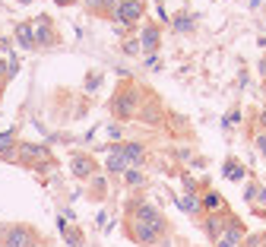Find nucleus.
Returning a JSON list of instances; mask_svg holds the SVG:
<instances>
[{"mask_svg": "<svg viewBox=\"0 0 266 247\" xmlns=\"http://www.w3.org/2000/svg\"><path fill=\"white\" fill-rule=\"evenodd\" d=\"M159 232H162V222H133V235L143 244H152L159 238Z\"/></svg>", "mask_w": 266, "mask_h": 247, "instance_id": "1", "label": "nucleus"}, {"mask_svg": "<svg viewBox=\"0 0 266 247\" xmlns=\"http://www.w3.org/2000/svg\"><path fill=\"white\" fill-rule=\"evenodd\" d=\"M140 16H143V3H140V0H124V3L117 6V19H121L124 25L127 22H136Z\"/></svg>", "mask_w": 266, "mask_h": 247, "instance_id": "2", "label": "nucleus"}, {"mask_svg": "<svg viewBox=\"0 0 266 247\" xmlns=\"http://www.w3.org/2000/svg\"><path fill=\"white\" fill-rule=\"evenodd\" d=\"M32 244V232L29 228H22V225H16L6 232V247H29Z\"/></svg>", "mask_w": 266, "mask_h": 247, "instance_id": "3", "label": "nucleus"}, {"mask_svg": "<svg viewBox=\"0 0 266 247\" xmlns=\"http://www.w3.org/2000/svg\"><path fill=\"white\" fill-rule=\"evenodd\" d=\"M133 105H136L133 92H121V95H117V101H114V111L121 114V117H127V114H133Z\"/></svg>", "mask_w": 266, "mask_h": 247, "instance_id": "4", "label": "nucleus"}, {"mask_svg": "<svg viewBox=\"0 0 266 247\" xmlns=\"http://www.w3.org/2000/svg\"><path fill=\"white\" fill-rule=\"evenodd\" d=\"M32 32H35V45H51V41H54V35H51V25H48V16H41L38 25H35Z\"/></svg>", "mask_w": 266, "mask_h": 247, "instance_id": "5", "label": "nucleus"}, {"mask_svg": "<svg viewBox=\"0 0 266 247\" xmlns=\"http://www.w3.org/2000/svg\"><path fill=\"white\" fill-rule=\"evenodd\" d=\"M133 222H162L159 219V209L146 206V203H140V206L133 209Z\"/></svg>", "mask_w": 266, "mask_h": 247, "instance_id": "6", "label": "nucleus"}, {"mask_svg": "<svg viewBox=\"0 0 266 247\" xmlns=\"http://www.w3.org/2000/svg\"><path fill=\"white\" fill-rule=\"evenodd\" d=\"M124 165H127L124 152H121V146H114V149H111V156H108V171H121Z\"/></svg>", "mask_w": 266, "mask_h": 247, "instance_id": "7", "label": "nucleus"}, {"mask_svg": "<svg viewBox=\"0 0 266 247\" xmlns=\"http://www.w3.org/2000/svg\"><path fill=\"white\" fill-rule=\"evenodd\" d=\"M16 38H19L22 48H32L35 45V32H32V25H19V29H16Z\"/></svg>", "mask_w": 266, "mask_h": 247, "instance_id": "8", "label": "nucleus"}, {"mask_svg": "<svg viewBox=\"0 0 266 247\" xmlns=\"http://www.w3.org/2000/svg\"><path fill=\"white\" fill-rule=\"evenodd\" d=\"M156 45H159V29H152V25H149V29L143 32V48L146 51H156Z\"/></svg>", "mask_w": 266, "mask_h": 247, "instance_id": "9", "label": "nucleus"}, {"mask_svg": "<svg viewBox=\"0 0 266 247\" xmlns=\"http://www.w3.org/2000/svg\"><path fill=\"white\" fill-rule=\"evenodd\" d=\"M121 152H124L127 162H140V159H143V146H136V143H130V146H121Z\"/></svg>", "mask_w": 266, "mask_h": 247, "instance_id": "10", "label": "nucleus"}, {"mask_svg": "<svg viewBox=\"0 0 266 247\" xmlns=\"http://www.w3.org/2000/svg\"><path fill=\"white\" fill-rule=\"evenodd\" d=\"M225 177H228V181H241V177H244V168L238 165V162H228V165H225Z\"/></svg>", "mask_w": 266, "mask_h": 247, "instance_id": "11", "label": "nucleus"}, {"mask_svg": "<svg viewBox=\"0 0 266 247\" xmlns=\"http://www.w3.org/2000/svg\"><path fill=\"white\" fill-rule=\"evenodd\" d=\"M73 171L80 174V177L92 174V162H89V159H73Z\"/></svg>", "mask_w": 266, "mask_h": 247, "instance_id": "12", "label": "nucleus"}, {"mask_svg": "<svg viewBox=\"0 0 266 247\" xmlns=\"http://www.w3.org/2000/svg\"><path fill=\"white\" fill-rule=\"evenodd\" d=\"M222 222H225V219H219V216H212L209 222H206V232H209L212 238H219L222 235Z\"/></svg>", "mask_w": 266, "mask_h": 247, "instance_id": "13", "label": "nucleus"}, {"mask_svg": "<svg viewBox=\"0 0 266 247\" xmlns=\"http://www.w3.org/2000/svg\"><path fill=\"white\" fill-rule=\"evenodd\" d=\"M10 152H13V136L0 133V156H10Z\"/></svg>", "mask_w": 266, "mask_h": 247, "instance_id": "14", "label": "nucleus"}, {"mask_svg": "<svg viewBox=\"0 0 266 247\" xmlns=\"http://www.w3.org/2000/svg\"><path fill=\"white\" fill-rule=\"evenodd\" d=\"M41 156H45L41 146H22V159H41Z\"/></svg>", "mask_w": 266, "mask_h": 247, "instance_id": "15", "label": "nucleus"}, {"mask_svg": "<svg viewBox=\"0 0 266 247\" xmlns=\"http://www.w3.org/2000/svg\"><path fill=\"white\" fill-rule=\"evenodd\" d=\"M203 206H206V209H219V206H222L219 193H209V197H203Z\"/></svg>", "mask_w": 266, "mask_h": 247, "instance_id": "16", "label": "nucleus"}, {"mask_svg": "<svg viewBox=\"0 0 266 247\" xmlns=\"http://www.w3.org/2000/svg\"><path fill=\"white\" fill-rule=\"evenodd\" d=\"M177 206L187 209V212H196V200L193 197H181V200H177Z\"/></svg>", "mask_w": 266, "mask_h": 247, "instance_id": "17", "label": "nucleus"}, {"mask_svg": "<svg viewBox=\"0 0 266 247\" xmlns=\"http://www.w3.org/2000/svg\"><path fill=\"white\" fill-rule=\"evenodd\" d=\"M127 184H143V174L133 171V168H127Z\"/></svg>", "mask_w": 266, "mask_h": 247, "instance_id": "18", "label": "nucleus"}, {"mask_svg": "<svg viewBox=\"0 0 266 247\" xmlns=\"http://www.w3.org/2000/svg\"><path fill=\"white\" fill-rule=\"evenodd\" d=\"M238 121H241V114H238V111H231V114L225 117V121H222V127L228 130V127H231V124H238Z\"/></svg>", "mask_w": 266, "mask_h": 247, "instance_id": "19", "label": "nucleus"}, {"mask_svg": "<svg viewBox=\"0 0 266 247\" xmlns=\"http://www.w3.org/2000/svg\"><path fill=\"white\" fill-rule=\"evenodd\" d=\"M124 51H127V54H136V51H140V41H136V38H130V41L124 45Z\"/></svg>", "mask_w": 266, "mask_h": 247, "instance_id": "20", "label": "nucleus"}, {"mask_svg": "<svg viewBox=\"0 0 266 247\" xmlns=\"http://www.w3.org/2000/svg\"><path fill=\"white\" fill-rule=\"evenodd\" d=\"M175 25H177V29H190L193 22H190V16H177V22H175Z\"/></svg>", "mask_w": 266, "mask_h": 247, "instance_id": "21", "label": "nucleus"}, {"mask_svg": "<svg viewBox=\"0 0 266 247\" xmlns=\"http://www.w3.org/2000/svg\"><path fill=\"white\" fill-rule=\"evenodd\" d=\"M257 146H260V152H263V156H266V133L260 136V140H257Z\"/></svg>", "mask_w": 266, "mask_h": 247, "instance_id": "22", "label": "nucleus"}, {"mask_svg": "<svg viewBox=\"0 0 266 247\" xmlns=\"http://www.w3.org/2000/svg\"><path fill=\"white\" fill-rule=\"evenodd\" d=\"M254 244H266V235H263V238H251V247H254Z\"/></svg>", "mask_w": 266, "mask_h": 247, "instance_id": "23", "label": "nucleus"}, {"mask_svg": "<svg viewBox=\"0 0 266 247\" xmlns=\"http://www.w3.org/2000/svg\"><path fill=\"white\" fill-rule=\"evenodd\" d=\"M98 3H105V0H89V6H98Z\"/></svg>", "mask_w": 266, "mask_h": 247, "instance_id": "24", "label": "nucleus"}, {"mask_svg": "<svg viewBox=\"0 0 266 247\" xmlns=\"http://www.w3.org/2000/svg\"><path fill=\"white\" fill-rule=\"evenodd\" d=\"M260 73H263V76H266V61H260Z\"/></svg>", "mask_w": 266, "mask_h": 247, "instance_id": "25", "label": "nucleus"}, {"mask_svg": "<svg viewBox=\"0 0 266 247\" xmlns=\"http://www.w3.org/2000/svg\"><path fill=\"white\" fill-rule=\"evenodd\" d=\"M3 73H6V64H3V61H0V76H3Z\"/></svg>", "mask_w": 266, "mask_h": 247, "instance_id": "26", "label": "nucleus"}, {"mask_svg": "<svg viewBox=\"0 0 266 247\" xmlns=\"http://www.w3.org/2000/svg\"><path fill=\"white\" fill-rule=\"evenodd\" d=\"M260 124H263V127H266V111H263V114H260Z\"/></svg>", "mask_w": 266, "mask_h": 247, "instance_id": "27", "label": "nucleus"}]
</instances>
